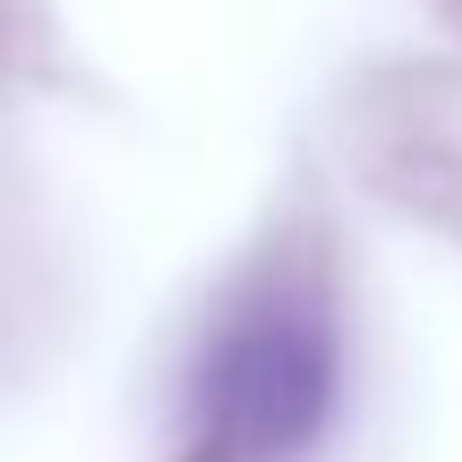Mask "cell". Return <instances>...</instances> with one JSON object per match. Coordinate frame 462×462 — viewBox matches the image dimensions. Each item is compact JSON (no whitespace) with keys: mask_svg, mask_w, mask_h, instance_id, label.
Instances as JSON below:
<instances>
[{"mask_svg":"<svg viewBox=\"0 0 462 462\" xmlns=\"http://www.w3.org/2000/svg\"><path fill=\"white\" fill-rule=\"evenodd\" d=\"M343 402V334L317 265H265L231 291L198 351V454L291 462L326 437Z\"/></svg>","mask_w":462,"mask_h":462,"instance_id":"1","label":"cell"}]
</instances>
